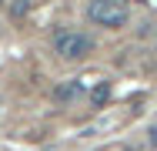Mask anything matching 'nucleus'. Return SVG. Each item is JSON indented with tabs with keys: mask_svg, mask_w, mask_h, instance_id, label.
Here are the masks:
<instances>
[{
	"mask_svg": "<svg viewBox=\"0 0 157 151\" xmlns=\"http://www.w3.org/2000/svg\"><path fill=\"white\" fill-rule=\"evenodd\" d=\"M87 17L94 20L97 27L121 30V27H127V20H130V10H127L124 0H90Z\"/></svg>",
	"mask_w": 157,
	"mask_h": 151,
	"instance_id": "nucleus-1",
	"label": "nucleus"
},
{
	"mask_svg": "<svg viewBox=\"0 0 157 151\" xmlns=\"http://www.w3.org/2000/svg\"><path fill=\"white\" fill-rule=\"evenodd\" d=\"M110 94H114V88H110V81H97L94 88L87 91V101H90V108H104V104L110 101Z\"/></svg>",
	"mask_w": 157,
	"mask_h": 151,
	"instance_id": "nucleus-4",
	"label": "nucleus"
},
{
	"mask_svg": "<svg viewBox=\"0 0 157 151\" xmlns=\"http://www.w3.org/2000/svg\"><path fill=\"white\" fill-rule=\"evenodd\" d=\"M0 3H3V0H0Z\"/></svg>",
	"mask_w": 157,
	"mask_h": 151,
	"instance_id": "nucleus-7",
	"label": "nucleus"
},
{
	"mask_svg": "<svg viewBox=\"0 0 157 151\" xmlns=\"http://www.w3.org/2000/svg\"><path fill=\"white\" fill-rule=\"evenodd\" d=\"M30 7H33V0H10V17L13 20H24L30 14Z\"/></svg>",
	"mask_w": 157,
	"mask_h": 151,
	"instance_id": "nucleus-5",
	"label": "nucleus"
},
{
	"mask_svg": "<svg viewBox=\"0 0 157 151\" xmlns=\"http://www.w3.org/2000/svg\"><path fill=\"white\" fill-rule=\"evenodd\" d=\"M140 3H147V0H140Z\"/></svg>",
	"mask_w": 157,
	"mask_h": 151,
	"instance_id": "nucleus-6",
	"label": "nucleus"
},
{
	"mask_svg": "<svg viewBox=\"0 0 157 151\" xmlns=\"http://www.w3.org/2000/svg\"><path fill=\"white\" fill-rule=\"evenodd\" d=\"M77 97H84V84L80 81H63L54 88V101L57 104H74Z\"/></svg>",
	"mask_w": 157,
	"mask_h": 151,
	"instance_id": "nucleus-3",
	"label": "nucleus"
},
{
	"mask_svg": "<svg viewBox=\"0 0 157 151\" xmlns=\"http://www.w3.org/2000/svg\"><path fill=\"white\" fill-rule=\"evenodd\" d=\"M54 51L63 60H84L94 54V37L90 34H80V30H60L54 37Z\"/></svg>",
	"mask_w": 157,
	"mask_h": 151,
	"instance_id": "nucleus-2",
	"label": "nucleus"
}]
</instances>
